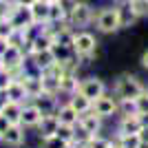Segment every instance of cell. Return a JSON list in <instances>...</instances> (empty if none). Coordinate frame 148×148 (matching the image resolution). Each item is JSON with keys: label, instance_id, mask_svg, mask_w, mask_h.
<instances>
[{"label": "cell", "instance_id": "obj_1", "mask_svg": "<svg viewBox=\"0 0 148 148\" xmlns=\"http://www.w3.org/2000/svg\"><path fill=\"white\" fill-rule=\"evenodd\" d=\"M144 84L137 75H130V73H124L115 80V97L117 99H137L144 91Z\"/></svg>", "mask_w": 148, "mask_h": 148}, {"label": "cell", "instance_id": "obj_2", "mask_svg": "<svg viewBox=\"0 0 148 148\" xmlns=\"http://www.w3.org/2000/svg\"><path fill=\"white\" fill-rule=\"evenodd\" d=\"M95 27H97L99 33H115L119 31V16H117V7L115 5H106L99 7L95 11V18H93Z\"/></svg>", "mask_w": 148, "mask_h": 148}, {"label": "cell", "instance_id": "obj_3", "mask_svg": "<svg viewBox=\"0 0 148 148\" xmlns=\"http://www.w3.org/2000/svg\"><path fill=\"white\" fill-rule=\"evenodd\" d=\"M93 18H95V9H93L88 2H84V0H77L75 7L69 11V25L73 27V29H84V27H88L93 22Z\"/></svg>", "mask_w": 148, "mask_h": 148}, {"label": "cell", "instance_id": "obj_4", "mask_svg": "<svg viewBox=\"0 0 148 148\" xmlns=\"http://www.w3.org/2000/svg\"><path fill=\"white\" fill-rule=\"evenodd\" d=\"M73 49L80 60H91V58H95V51H97V40L88 31H75Z\"/></svg>", "mask_w": 148, "mask_h": 148}, {"label": "cell", "instance_id": "obj_5", "mask_svg": "<svg viewBox=\"0 0 148 148\" xmlns=\"http://www.w3.org/2000/svg\"><path fill=\"white\" fill-rule=\"evenodd\" d=\"M95 115H99L102 119L106 117H113V115H117L119 113V99L113 97V95H99V97L93 99V108H91Z\"/></svg>", "mask_w": 148, "mask_h": 148}, {"label": "cell", "instance_id": "obj_6", "mask_svg": "<svg viewBox=\"0 0 148 148\" xmlns=\"http://www.w3.org/2000/svg\"><path fill=\"white\" fill-rule=\"evenodd\" d=\"M9 22H11L16 29H27L31 27L36 20H33V13H31V7H25V5H18V2H13L11 9H9Z\"/></svg>", "mask_w": 148, "mask_h": 148}, {"label": "cell", "instance_id": "obj_7", "mask_svg": "<svg viewBox=\"0 0 148 148\" xmlns=\"http://www.w3.org/2000/svg\"><path fill=\"white\" fill-rule=\"evenodd\" d=\"M77 91H80L82 95H86L93 102L95 97H99V95L106 93V84H104V80H99V77H86V80L80 82V88H77Z\"/></svg>", "mask_w": 148, "mask_h": 148}, {"label": "cell", "instance_id": "obj_8", "mask_svg": "<svg viewBox=\"0 0 148 148\" xmlns=\"http://www.w3.org/2000/svg\"><path fill=\"white\" fill-rule=\"evenodd\" d=\"M22 86L27 91V97L29 99H36L38 95H42L44 88H42V73H25L20 77Z\"/></svg>", "mask_w": 148, "mask_h": 148}, {"label": "cell", "instance_id": "obj_9", "mask_svg": "<svg viewBox=\"0 0 148 148\" xmlns=\"http://www.w3.org/2000/svg\"><path fill=\"white\" fill-rule=\"evenodd\" d=\"M27 139V133H25V126L22 124H11L9 128L2 133V142L7 144V146H22Z\"/></svg>", "mask_w": 148, "mask_h": 148}, {"label": "cell", "instance_id": "obj_10", "mask_svg": "<svg viewBox=\"0 0 148 148\" xmlns=\"http://www.w3.org/2000/svg\"><path fill=\"white\" fill-rule=\"evenodd\" d=\"M77 126H80L84 133H88V135H99V130H102V117L99 115H95L93 111L84 113V115H80V122H77Z\"/></svg>", "mask_w": 148, "mask_h": 148}, {"label": "cell", "instance_id": "obj_11", "mask_svg": "<svg viewBox=\"0 0 148 148\" xmlns=\"http://www.w3.org/2000/svg\"><path fill=\"white\" fill-rule=\"evenodd\" d=\"M142 130V122L139 115H122L117 124V135H139Z\"/></svg>", "mask_w": 148, "mask_h": 148}, {"label": "cell", "instance_id": "obj_12", "mask_svg": "<svg viewBox=\"0 0 148 148\" xmlns=\"http://www.w3.org/2000/svg\"><path fill=\"white\" fill-rule=\"evenodd\" d=\"M44 113L38 108L33 102L31 104H25L22 106V117H20V124L25 126V128H36L38 124H40V119H42Z\"/></svg>", "mask_w": 148, "mask_h": 148}, {"label": "cell", "instance_id": "obj_13", "mask_svg": "<svg viewBox=\"0 0 148 148\" xmlns=\"http://www.w3.org/2000/svg\"><path fill=\"white\" fill-rule=\"evenodd\" d=\"M115 7H117V16H119V29H128V27H133L139 20V16L130 9V5L126 0H119Z\"/></svg>", "mask_w": 148, "mask_h": 148}, {"label": "cell", "instance_id": "obj_14", "mask_svg": "<svg viewBox=\"0 0 148 148\" xmlns=\"http://www.w3.org/2000/svg\"><path fill=\"white\" fill-rule=\"evenodd\" d=\"M51 53L56 58V62H71V60H80V58L75 56V49L71 44H64L60 40H53L51 44Z\"/></svg>", "mask_w": 148, "mask_h": 148}, {"label": "cell", "instance_id": "obj_15", "mask_svg": "<svg viewBox=\"0 0 148 148\" xmlns=\"http://www.w3.org/2000/svg\"><path fill=\"white\" fill-rule=\"evenodd\" d=\"M58 126H60V119H58V113H49V115H42L40 124H38L36 128L40 130V139L44 137H51L58 133Z\"/></svg>", "mask_w": 148, "mask_h": 148}, {"label": "cell", "instance_id": "obj_16", "mask_svg": "<svg viewBox=\"0 0 148 148\" xmlns=\"http://www.w3.org/2000/svg\"><path fill=\"white\" fill-rule=\"evenodd\" d=\"M22 106H25V104H20V102L5 99V102L0 104V113H2V115H5L11 124H20V117H22Z\"/></svg>", "mask_w": 148, "mask_h": 148}, {"label": "cell", "instance_id": "obj_17", "mask_svg": "<svg viewBox=\"0 0 148 148\" xmlns=\"http://www.w3.org/2000/svg\"><path fill=\"white\" fill-rule=\"evenodd\" d=\"M5 95V99H11V102H20V104H25L27 99V91H25V86H22V82L20 80H11V84L7 86V91L2 93Z\"/></svg>", "mask_w": 148, "mask_h": 148}, {"label": "cell", "instance_id": "obj_18", "mask_svg": "<svg viewBox=\"0 0 148 148\" xmlns=\"http://www.w3.org/2000/svg\"><path fill=\"white\" fill-rule=\"evenodd\" d=\"M31 102H33V104H36L44 115L58 111V95H51V93H42V95H38V97L31 99Z\"/></svg>", "mask_w": 148, "mask_h": 148}, {"label": "cell", "instance_id": "obj_19", "mask_svg": "<svg viewBox=\"0 0 148 148\" xmlns=\"http://www.w3.org/2000/svg\"><path fill=\"white\" fill-rule=\"evenodd\" d=\"M58 119H60V124H66V126H77V122H80V113L75 111L73 106L69 104H62L60 108H58Z\"/></svg>", "mask_w": 148, "mask_h": 148}, {"label": "cell", "instance_id": "obj_20", "mask_svg": "<svg viewBox=\"0 0 148 148\" xmlns=\"http://www.w3.org/2000/svg\"><path fill=\"white\" fill-rule=\"evenodd\" d=\"M29 60L36 64V69L40 71V73H44V71H47V69L56 62V58H53V53H51V49H49V51H38V53H31Z\"/></svg>", "mask_w": 148, "mask_h": 148}, {"label": "cell", "instance_id": "obj_21", "mask_svg": "<svg viewBox=\"0 0 148 148\" xmlns=\"http://www.w3.org/2000/svg\"><path fill=\"white\" fill-rule=\"evenodd\" d=\"M49 7H51V2H47V0H36L31 5V13H33V20L38 25H47L49 22Z\"/></svg>", "mask_w": 148, "mask_h": 148}, {"label": "cell", "instance_id": "obj_22", "mask_svg": "<svg viewBox=\"0 0 148 148\" xmlns=\"http://www.w3.org/2000/svg\"><path fill=\"white\" fill-rule=\"evenodd\" d=\"M69 104L73 106L80 115H84V113H88V111L93 108V102L86 97V95H82L80 91H75L73 95H69Z\"/></svg>", "mask_w": 148, "mask_h": 148}, {"label": "cell", "instance_id": "obj_23", "mask_svg": "<svg viewBox=\"0 0 148 148\" xmlns=\"http://www.w3.org/2000/svg\"><path fill=\"white\" fill-rule=\"evenodd\" d=\"M77 88H80V80L75 77V73H64L60 77V93H64V95H73Z\"/></svg>", "mask_w": 148, "mask_h": 148}, {"label": "cell", "instance_id": "obj_24", "mask_svg": "<svg viewBox=\"0 0 148 148\" xmlns=\"http://www.w3.org/2000/svg\"><path fill=\"white\" fill-rule=\"evenodd\" d=\"M42 88H44V93L60 95V77H56L51 73H42Z\"/></svg>", "mask_w": 148, "mask_h": 148}, {"label": "cell", "instance_id": "obj_25", "mask_svg": "<svg viewBox=\"0 0 148 148\" xmlns=\"http://www.w3.org/2000/svg\"><path fill=\"white\" fill-rule=\"evenodd\" d=\"M66 20H69V13L62 9L60 2H51V7H49V22L58 25V22H66Z\"/></svg>", "mask_w": 148, "mask_h": 148}, {"label": "cell", "instance_id": "obj_26", "mask_svg": "<svg viewBox=\"0 0 148 148\" xmlns=\"http://www.w3.org/2000/svg\"><path fill=\"white\" fill-rule=\"evenodd\" d=\"M115 144L119 148H139V135H117Z\"/></svg>", "mask_w": 148, "mask_h": 148}, {"label": "cell", "instance_id": "obj_27", "mask_svg": "<svg viewBox=\"0 0 148 148\" xmlns=\"http://www.w3.org/2000/svg\"><path fill=\"white\" fill-rule=\"evenodd\" d=\"M60 139H64L66 144H73L75 139V126H66V124H60L58 126V133H56Z\"/></svg>", "mask_w": 148, "mask_h": 148}, {"label": "cell", "instance_id": "obj_28", "mask_svg": "<svg viewBox=\"0 0 148 148\" xmlns=\"http://www.w3.org/2000/svg\"><path fill=\"white\" fill-rule=\"evenodd\" d=\"M113 144V139H108V137H102V135H93L91 139L86 142V146L84 148H108Z\"/></svg>", "mask_w": 148, "mask_h": 148}, {"label": "cell", "instance_id": "obj_29", "mask_svg": "<svg viewBox=\"0 0 148 148\" xmlns=\"http://www.w3.org/2000/svg\"><path fill=\"white\" fill-rule=\"evenodd\" d=\"M130 5V9L139 16V18H144V16H148V0H126Z\"/></svg>", "mask_w": 148, "mask_h": 148}, {"label": "cell", "instance_id": "obj_30", "mask_svg": "<svg viewBox=\"0 0 148 148\" xmlns=\"http://www.w3.org/2000/svg\"><path fill=\"white\" fill-rule=\"evenodd\" d=\"M119 115H137L135 99H119Z\"/></svg>", "mask_w": 148, "mask_h": 148}, {"label": "cell", "instance_id": "obj_31", "mask_svg": "<svg viewBox=\"0 0 148 148\" xmlns=\"http://www.w3.org/2000/svg\"><path fill=\"white\" fill-rule=\"evenodd\" d=\"M13 31H16V27H13L9 20H0V42H7Z\"/></svg>", "mask_w": 148, "mask_h": 148}, {"label": "cell", "instance_id": "obj_32", "mask_svg": "<svg viewBox=\"0 0 148 148\" xmlns=\"http://www.w3.org/2000/svg\"><path fill=\"white\" fill-rule=\"evenodd\" d=\"M64 146H66V142L60 139L58 135H51V137H44L42 139V148H64Z\"/></svg>", "mask_w": 148, "mask_h": 148}, {"label": "cell", "instance_id": "obj_33", "mask_svg": "<svg viewBox=\"0 0 148 148\" xmlns=\"http://www.w3.org/2000/svg\"><path fill=\"white\" fill-rule=\"evenodd\" d=\"M135 104H137V113H148V88L142 91V95L135 99Z\"/></svg>", "mask_w": 148, "mask_h": 148}, {"label": "cell", "instance_id": "obj_34", "mask_svg": "<svg viewBox=\"0 0 148 148\" xmlns=\"http://www.w3.org/2000/svg\"><path fill=\"white\" fill-rule=\"evenodd\" d=\"M11 75H9V71H5V69H0V93H5L7 91V86L11 84Z\"/></svg>", "mask_w": 148, "mask_h": 148}, {"label": "cell", "instance_id": "obj_35", "mask_svg": "<svg viewBox=\"0 0 148 148\" xmlns=\"http://www.w3.org/2000/svg\"><path fill=\"white\" fill-rule=\"evenodd\" d=\"M11 0H0V20H7L9 18V9H11Z\"/></svg>", "mask_w": 148, "mask_h": 148}, {"label": "cell", "instance_id": "obj_36", "mask_svg": "<svg viewBox=\"0 0 148 148\" xmlns=\"http://www.w3.org/2000/svg\"><path fill=\"white\" fill-rule=\"evenodd\" d=\"M9 126H11V122H9V119H7L5 115H2V113H0V135H2V133H5V130L9 128Z\"/></svg>", "mask_w": 148, "mask_h": 148}, {"label": "cell", "instance_id": "obj_37", "mask_svg": "<svg viewBox=\"0 0 148 148\" xmlns=\"http://www.w3.org/2000/svg\"><path fill=\"white\" fill-rule=\"evenodd\" d=\"M139 64H142V66H144V69L148 71V49H146V51L142 53V58H139Z\"/></svg>", "mask_w": 148, "mask_h": 148}, {"label": "cell", "instance_id": "obj_38", "mask_svg": "<svg viewBox=\"0 0 148 148\" xmlns=\"http://www.w3.org/2000/svg\"><path fill=\"white\" fill-rule=\"evenodd\" d=\"M139 115V122H142V128H148V113H137Z\"/></svg>", "mask_w": 148, "mask_h": 148}, {"label": "cell", "instance_id": "obj_39", "mask_svg": "<svg viewBox=\"0 0 148 148\" xmlns=\"http://www.w3.org/2000/svg\"><path fill=\"white\" fill-rule=\"evenodd\" d=\"M139 142H148V128L139 130Z\"/></svg>", "mask_w": 148, "mask_h": 148}, {"label": "cell", "instance_id": "obj_40", "mask_svg": "<svg viewBox=\"0 0 148 148\" xmlns=\"http://www.w3.org/2000/svg\"><path fill=\"white\" fill-rule=\"evenodd\" d=\"M13 2H18V5H25V7H31L36 0H13Z\"/></svg>", "mask_w": 148, "mask_h": 148}, {"label": "cell", "instance_id": "obj_41", "mask_svg": "<svg viewBox=\"0 0 148 148\" xmlns=\"http://www.w3.org/2000/svg\"><path fill=\"white\" fill-rule=\"evenodd\" d=\"M64 148H80V146H77V144H66Z\"/></svg>", "mask_w": 148, "mask_h": 148}, {"label": "cell", "instance_id": "obj_42", "mask_svg": "<svg viewBox=\"0 0 148 148\" xmlns=\"http://www.w3.org/2000/svg\"><path fill=\"white\" fill-rule=\"evenodd\" d=\"M0 69H5V60H2V53H0Z\"/></svg>", "mask_w": 148, "mask_h": 148}, {"label": "cell", "instance_id": "obj_43", "mask_svg": "<svg viewBox=\"0 0 148 148\" xmlns=\"http://www.w3.org/2000/svg\"><path fill=\"white\" fill-rule=\"evenodd\" d=\"M139 148H148V142H139Z\"/></svg>", "mask_w": 148, "mask_h": 148}, {"label": "cell", "instance_id": "obj_44", "mask_svg": "<svg viewBox=\"0 0 148 148\" xmlns=\"http://www.w3.org/2000/svg\"><path fill=\"white\" fill-rule=\"evenodd\" d=\"M108 148H119V146H117V144H115V139H113V144H111V146H108Z\"/></svg>", "mask_w": 148, "mask_h": 148}, {"label": "cell", "instance_id": "obj_45", "mask_svg": "<svg viewBox=\"0 0 148 148\" xmlns=\"http://www.w3.org/2000/svg\"><path fill=\"white\" fill-rule=\"evenodd\" d=\"M47 2H58V0H47Z\"/></svg>", "mask_w": 148, "mask_h": 148}, {"label": "cell", "instance_id": "obj_46", "mask_svg": "<svg viewBox=\"0 0 148 148\" xmlns=\"http://www.w3.org/2000/svg\"><path fill=\"white\" fill-rule=\"evenodd\" d=\"M0 142H2V135H0Z\"/></svg>", "mask_w": 148, "mask_h": 148}]
</instances>
